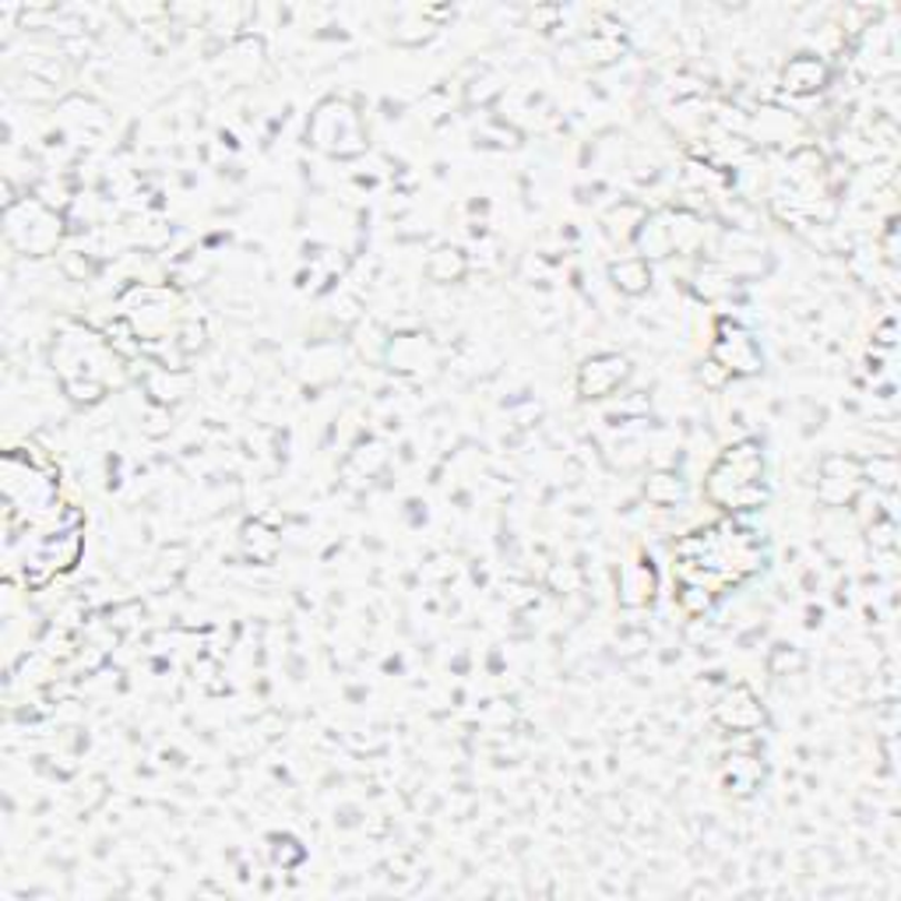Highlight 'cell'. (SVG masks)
<instances>
[{
    "mask_svg": "<svg viewBox=\"0 0 901 901\" xmlns=\"http://www.w3.org/2000/svg\"><path fill=\"white\" fill-rule=\"evenodd\" d=\"M620 599L623 605H644V602H652L655 595V571H652V563H631V568L623 571V581H620Z\"/></svg>",
    "mask_w": 901,
    "mask_h": 901,
    "instance_id": "52a82bcc",
    "label": "cell"
},
{
    "mask_svg": "<svg viewBox=\"0 0 901 901\" xmlns=\"http://www.w3.org/2000/svg\"><path fill=\"white\" fill-rule=\"evenodd\" d=\"M824 81H828V68L817 57H810V53L795 57L792 64L785 68V89L795 92V96H807V92L824 89Z\"/></svg>",
    "mask_w": 901,
    "mask_h": 901,
    "instance_id": "8992f818",
    "label": "cell"
},
{
    "mask_svg": "<svg viewBox=\"0 0 901 901\" xmlns=\"http://www.w3.org/2000/svg\"><path fill=\"white\" fill-rule=\"evenodd\" d=\"M715 719L729 729H753V725H761L764 715H761V708L753 704V698L747 694V690H732V694L722 698V704L715 708Z\"/></svg>",
    "mask_w": 901,
    "mask_h": 901,
    "instance_id": "5b68a950",
    "label": "cell"
},
{
    "mask_svg": "<svg viewBox=\"0 0 901 901\" xmlns=\"http://www.w3.org/2000/svg\"><path fill=\"white\" fill-rule=\"evenodd\" d=\"M613 279L623 292H644L648 282H652V268H648L644 261H623L613 268Z\"/></svg>",
    "mask_w": 901,
    "mask_h": 901,
    "instance_id": "ba28073f",
    "label": "cell"
},
{
    "mask_svg": "<svg viewBox=\"0 0 901 901\" xmlns=\"http://www.w3.org/2000/svg\"><path fill=\"white\" fill-rule=\"evenodd\" d=\"M627 377V360L613 352H602L595 360H589L578 373V391L581 398H605L613 394Z\"/></svg>",
    "mask_w": 901,
    "mask_h": 901,
    "instance_id": "277c9868",
    "label": "cell"
},
{
    "mask_svg": "<svg viewBox=\"0 0 901 901\" xmlns=\"http://www.w3.org/2000/svg\"><path fill=\"white\" fill-rule=\"evenodd\" d=\"M708 497L722 511H753L764 504V454L758 440H740L708 472Z\"/></svg>",
    "mask_w": 901,
    "mask_h": 901,
    "instance_id": "6da1fadb",
    "label": "cell"
},
{
    "mask_svg": "<svg viewBox=\"0 0 901 901\" xmlns=\"http://www.w3.org/2000/svg\"><path fill=\"white\" fill-rule=\"evenodd\" d=\"M8 240L22 254L43 258L60 243V219L39 201H11L8 204Z\"/></svg>",
    "mask_w": 901,
    "mask_h": 901,
    "instance_id": "7a4b0ae2",
    "label": "cell"
},
{
    "mask_svg": "<svg viewBox=\"0 0 901 901\" xmlns=\"http://www.w3.org/2000/svg\"><path fill=\"white\" fill-rule=\"evenodd\" d=\"M711 356H715V367H722L725 373H758L761 370V352H758V346H753L750 331H743L732 321L719 324Z\"/></svg>",
    "mask_w": 901,
    "mask_h": 901,
    "instance_id": "3957f363",
    "label": "cell"
}]
</instances>
